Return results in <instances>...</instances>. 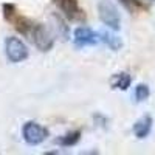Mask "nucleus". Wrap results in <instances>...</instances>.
Here are the masks:
<instances>
[{"instance_id": "1", "label": "nucleus", "mask_w": 155, "mask_h": 155, "mask_svg": "<svg viewBox=\"0 0 155 155\" xmlns=\"http://www.w3.org/2000/svg\"><path fill=\"white\" fill-rule=\"evenodd\" d=\"M8 23H11L17 30V33L25 36L42 53H47V51H50L54 47V36L44 23L36 22L30 17L20 16L19 12Z\"/></svg>"}, {"instance_id": "2", "label": "nucleus", "mask_w": 155, "mask_h": 155, "mask_svg": "<svg viewBox=\"0 0 155 155\" xmlns=\"http://www.w3.org/2000/svg\"><path fill=\"white\" fill-rule=\"evenodd\" d=\"M5 56L11 64H20L28 59L30 50L20 37L9 36L5 39Z\"/></svg>"}, {"instance_id": "3", "label": "nucleus", "mask_w": 155, "mask_h": 155, "mask_svg": "<svg viewBox=\"0 0 155 155\" xmlns=\"http://www.w3.org/2000/svg\"><path fill=\"white\" fill-rule=\"evenodd\" d=\"M98 16L99 20L106 25L107 28L118 31L121 28V16L120 11L116 8L110 0H99L98 2Z\"/></svg>"}, {"instance_id": "4", "label": "nucleus", "mask_w": 155, "mask_h": 155, "mask_svg": "<svg viewBox=\"0 0 155 155\" xmlns=\"http://www.w3.org/2000/svg\"><path fill=\"white\" fill-rule=\"evenodd\" d=\"M48 129L37 121H27L22 126V138L28 146H39L48 138Z\"/></svg>"}, {"instance_id": "5", "label": "nucleus", "mask_w": 155, "mask_h": 155, "mask_svg": "<svg viewBox=\"0 0 155 155\" xmlns=\"http://www.w3.org/2000/svg\"><path fill=\"white\" fill-rule=\"evenodd\" d=\"M56 6L59 8L61 14L71 20V22H78V20H82L85 19L84 11L79 6V0H54Z\"/></svg>"}, {"instance_id": "6", "label": "nucleus", "mask_w": 155, "mask_h": 155, "mask_svg": "<svg viewBox=\"0 0 155 155\" xmlns=\"http://www.w3.org/2000/svg\"><path fill=\"white\" fill-rule=\"evenodd\" d=\"M98 42H99L98 33L88 27H78L73 31V44L76 48L92 47V45H96Z\"/></svg>"}, {"instance_id": "7", "label": "nucleus", "mask_w": 155, "mask_h": 155, "mask_svg": "<svg viewBox=\"0 0 155 155\" xmlns=\"http://www.w3.org/2000/svg\"><path fill=\"white\" fill-rule=\"evenodd\" d=\"M152 126H153V120L150 115H143L140 120L135 121V124L132 126V132L138 140H144L149 137V134L152 132Z\"/></svg>"}, {"instance_id": "8", "label": "nucleus", "mask_w": 155, "mask_h": 155, "mask_svg": "<svg viewBox=\"0 0 155 155\" xmlns=\"http://www.w3.org/2000/svg\"><path fill=\"white\" fill-rule=\"evenodd\" d=\"M98 36H99V42H102L106 47H109L112 51H118L121 50L123 47V41L118 34H115L113 30H102V31H98Z\"/></svg>"}, {"instance_id": "9", "label": "nucleus", "mask_w": 155, "mask_h": 155, "mask_svg": "<svg viewBox=\"0 0 155 155\" xmlns=\"http://www.w3.org/2000/svg\"><path fill=\"white\" fill-rule=\"evenodd\" d=\"M132 84V76L126 73V71H120L115 73L110 79V85L113 90H121V92H126V90L130 87Z\"/></svg>"}, {"instance_id": "10", "label": "nucleus", "mask_w": 155, "mask_h": 155, "mask_svg": "<svg viewBox=\"0 0 155 155\" xmlns=\"http://www.w3.org/2000/svg\"><path fill=\"white\" fill-rule=\"evenodd\" d=\"M79 140H81V130H70L65 135L56 138L54 143L61 147H71L79 143Z\"/></svg>"}, {"instance_id": "11", "label": "nucleus", "mask_w": 155, "mask_h": 155, "mask_svg": "<svg viewBox=\"0 0 155 155\" xmlns=\"http://www.w3.org/2000/svg\"><path fill=\"white\" fill-rule=\"evenodd\" d=\"M150 96V88L146 84H138L134 90V98L137 102H144Z\"/></svg>"}, {"instance_id": "12", "label": "nucleus", "mask_w": 155, "mask_h": 155, "mask_svg": "<svg viewBox=\"0 0 155 155\" xmlns=\"http://www.w3.org/2000/svg\"><path fill=\"white\" fill-rule=\"evenodd\" d=\"M53 19H54V23H56V28H58L59 36H62V39H67V36H68V27H67L65 23H64L62 17L58 16V14H54Z\"/></svg>"}, {"instance_id": "13", "label": "nucleus", "mask_w": 155, "mask_h": 155, "mask_svg": "<svg viewBox=\"0 0 155 155\" xmlns=\"http://www.w3.org/2000/svg\"><path fill=\"white\" fill-rule=\"evenodd\" d=\"M118 2H120L127 11H130V12H135L137 9L143 8V3H141L140 0H118Z\"/></svg>"}, {"instance_id": "14", "label": "nucleus", "mask_w": 155, "mask_h": 155, "mask_svg": "<svg viewBox=\"0 0 155 155\" xmlns=\"http://www.w3.org/2000/svg\"><path fill=\"white\" fill-rule=\"evenodd\" d=\"M147 2H155V0H147Z\"/></svg>"}]
</instances>
